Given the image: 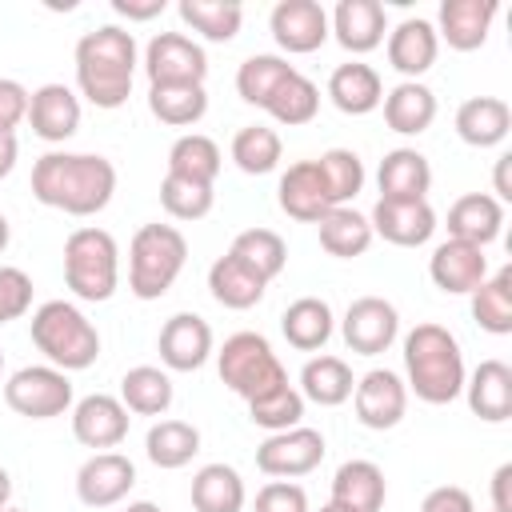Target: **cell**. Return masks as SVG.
I'll return each mask as SVG.
<instances>
[{"label":"cell","instance_id":"1","mask_svg":"<svg viewBox=\"0 0 512 512\" xmlns=\"http://www.w3.org/2000/svg\"><path fill=\"white\" fill-rule=\"evenodd\" d=\"M116 164L96 152H44L32 164V196L64 216H96L112 204Z\"/></svg>","mask_w":512,"mask_h":512},{"label":"cell","instance_id":"2","mask_svg":"<svg viewBox=\"0 0 512 512\" xmlns=\"http://www.w3.org/2000/svg\"><path fill=\"white\" fill-rule=\"evenodd\" d=\"M76 88L88 104L112 112L132 96V72L140 64L136 36L120 24H100L76 40Z\"/></svg>","mask_w":512,"mask_h":512},{"label":"cell","instance_id":"3","mask_svg":"<svg viewBox=\"0 0 512 512\" xmlns=\"http://www.w3.org/2000/svg\"><path fill=\"white\" fill-rule=\"evenodd\" d=\"M404 384L424 404H452L464 392V352L444 324H416L404 336Z\"/></svg>","mask_w":512,"mask_h":512},{"label":"cell","instance_id":"4","mask_svg":"<svg viewBox=\"0 0 512 512\" xmlns=\"http://www.w3.org/2000/svg\"><path fill=\"white\" fill-rule=\"evenodd\" d=\"M28 328H32V344L60 372H84L100 356V332L72 300H44L32 312Z\"/></svg>","mask_w":512,"mask_h":512},{"label":"cell","instance_id":"5","mask_svg":"<svg viewBox=\"0 0 512 512\" xmlns=\"http://www.w3.org/2000/svg\"><path fill=\"white\" fill-rule=\"evenodd\" d=\"M188 240L176 224H140L128 244V292L136 300H160L184 272Z\"/></svg>","mask_w":512,"mask_h":512},{"label":"cell","instance_id":"6","mask_svg":"<svg viewBox=\"0 0 512 512\" xmlns=\"http://www.w3.org/2000/svg\"><path fill=\"white\" fill-rule=\"evenodd\" d=\"M64 284L76 300L104 304L120 288V248L108 228H76L64 240Z\"/></svg>","mask_w":512,"mask_h":512},{"label":"cell","instance_id":"7","mask_svg":"<svg viewBox=\"0 0 512 512\" xmlns=\"http://www.w3.org/2000/svg\"><path fill=\"white\" fill-rule=\"evenodd\" d=\"M216 372H220L224 388H232L248 404L288 384V372H284L280 356L272 352V344L260 332H236V336H228L224 348L216 352Z\"/></svg>","mask_w":512,"mask_h":512},{"label":"cell","instance_id":"8","mask_svg":"<svg viewBox=\"0 0 512 512\" xmlns=\"http://www.w3.org/2000/svg\"><path fill=\"white\" fill-rule=\"evenodd\" d=\"M4 404H8L16 416H28V420L64 416V412L72 408V380H68V372H60V368H52V364L16 368V372L4 380Z\"/></svg>","mask_w":512,"mask_h":512},{"label":"cell","instance_id":"9","mask_svg":"<svg viewBox=\"0 0 512 512\" xmlns=\"http://www.w3.org/2000/svg\"><path fill=\"white\" fill-rule=\"evenodd\" d=\"M324 436L316 428H288V432H268V440L256 448V468L272 480H296L320 468L324 460Z\"/></svg>","mask_w":512,"mask_h":512},{"label":"cell","instance_id":"10","mask_svg":"<svg viewBox=\"0 0 512 512\" xmlns=\"http://www.w3.org/2000/svg\"><path fill=\"white\" fill-rule=\"evenodd\" d=\"M148 84H204L208 52L184 32H156L144 48Z\"/></svg>","mask_w":512,"mask_h":512},{"label":"cell","instance_id":"11","mask_svg":"<svg viewBox=\"0 0 512 512\" xmlns=\"http://www.w3.org/2000/svg\"><path fill=\"white\" fill-rule=\"evenodd\" d=\"M340 336L356 356H380L400 336V312L384 296H360L348 304L340 320Z\"/></svg>","mask_w":512,"mask_h":512},{"label":"cell","instance_id":"12","mask_svg":"<svg viewBox=\"0 0 512 512\" xmlns=\"http://www.w3.org/2000/svg\"><path fill=\"white\" fill-rule=\"evenodd\" d=\"M352 408H356V420L372 432H388L404 420L408 412V384L392 372V368H372L356 380L352 388Z\"/></svg>","mask_w":512,"mask_h":512},{"label":"cell","instance_id":"13","mask_svg":"<svg viewBox=\"0 0 512 512\" xmlns=\"http://www.w3.org/2000/svg\"><path fill=\"white\" fill-rule=\"evenodd\" d=\"M216 340H212V324L196 312H176L164 320L160 336H156V352H160V364L168 372H196L208 364Z\"/></svg>","mask_w":512,"mask_h":512},{"label":"cell","instance_id":"14","mask_svg":"<svg viewBox=\"0 0 512 512\" xmlns=\"http://www.w3.org/2000/svg\"><path fill=\"white\" fill-rule=\"evenodd\" d=\"M128 424H132V416L120 404V396L92 392L72 404V436L92 452H112L116 444H124Z\"/></svg>","mask_w":512,"mask_h":512},{"label":"cell","instance_id":"15","mask_svg":"<svg viewBox=\"0 0 512 512\" xmlns=\"http://www.w3.org/2000/svg\"><path fill=\"white\" fill-rule=\"evenodd\" d=\"M136 484V464L124 452H92L76 472V496L88 508L120 504Z\"/></svg>","mask_w":512,"mask_h":512},{"label":"cell","instance_id":"16","mask_svg":"<svg viewBox=\"0 0 512 512\" xmlns=\"http://www.w3.org/2000/svg\"><path fill=\"white\" fill-rule=\"evenodd\" d=\"M268 28H272V40L292 56H308L332 36L328 12L316 0H280L268 16Z\"/></svg>","mask_w":512,"mask_h":512},{"label":"cell","instance_id":"17","mask_svg":"<svg viewBox=\"0 0 512 512\" xmlns=\"http://www.w3.org/2000/svg\"><path fill=\"white\" fill-rule=\"evenodd\" d=\"M428 276L440 292L448 296H472L488 280V256L476 244L464 240H444L428 256Z\"/></svg>","mask_w":512,"mask_h":512},{"label":"cell","instance_id":"18","mask_svg":"<svg viewBox=\"0 0 512 512\" xmlns=\"http://www.w3.org/2000/svg\"><path fill=\"white\" fill-rule=\"evenodd\" d=\"M368 224H372V236L396 248H420L436 232V212L428 200H376Z\"/></svg>","mask_w":512,"mask_h":512},{"label":"cell","instance_id":"19","mask_svg":"<svg viewBox=\"0 0 512 512\" xmlns=\"http://www.w3.org/2000/svg\"><path fill=\"white\" fill-rule=\"evenodd\" d=\"M328 32L336 36V44L352 56H364L372 48L384 44L388 36V12L380 0H340L328 16Z\"/></svg>","mask_w":512,"mask_h":512},{"label":"cell","instance_id":"20","mask_svg":"<svg viewBox=\"0 0 512 512\" xmlns=\"http://www.w3.org/2000/svg\"><path fill=\"white\" fill-rule=\"evenodd\" d=\"M28 124L48 144L72 140L76 128H80V96L68 84H56V80L52 84H40L28 96Z\"/></svg>","mask_w":512,"mask_h":512},{"label":"cell","instance_id":"21","mask_svg":"<svg viewBox=\"0 0 512 512\" xmlns=\"http://www.w3.org/2000/svg\"><path fill=\"white\" fill-rule=\"evenodd\" d=\"M500 4L496 0H444L440 4V16H436V36L456 48V52H476L488 32H492V20H496Z\"/></svg>","mask_w":512,"mask_h":512},{"label":"cell","instance_id":"22","mask_svg":"<svg viewBox=\"0 0 512 512\" xmlns=\"http://www.w3.org/2000/svg\"><path fill=\"white\" fill-rule=\"evenodd\" d=\"M276 200H280V212L300 220V224H316L324 212H332V200H328V188H324V176H320L316 160L288 164V172L280 176Z\"/></svg>","mask_w":512,"mask_h":512},{"label":"cell","instance_id":"23","mask_svg":"<svg viewBox=\"0 0 512 512\" xmlns=\"http://www.w3.org/2000/svg\"><path fill=\"white\" fill-rule=\"evenodd\" d=\"M440 56V36L432 28V20L408 16L388 32V64L404 76V80H420Z\"/></svg>","mask_w":512,"mask_h":512},{"label":"cell","instance_id":"24","mask_svg":"<svg viewBox=\"0 0 512 512\" xmlns=\"http://www.w3.org/2000/svg\"><path fill=\"white\" fill-rule=\"evenodd\" d=\"M464 396L472 416L484 424H504L512 416V368L504 360H480L472 376H464Z\"/></svg>","mask_w":512,"mask_h":512},{"label":"cell","instance_id":"25","mask_svg":"<svg viewBox=\"0 0 512 512\" xmlns=\"http://www.w3.org/2000/svg\"><path fill=\"white\" fill-rule=\"evenodd\" d=\"M376 184H380V200H428L432 164L416 148H392L376 168Z\"/></svg>","mask_w":512,"mask_h":512},{"label":"cell","instance_id":"26","mask_svg":"<svg viewBox=\"0 0 512 512\" xmlns=\"http://www.w3.org/2000/svg\"><path fill=\"white\" fill-rule=\"evenodd\" d=\"M328 100L344 116H368L384 100V80H380V72L372 64L348 60V64L332 68V76H328Z\"/></svg>","mask_w":512,"mask_h":512},{"label":"cell","instance_id":"27","mask_svg":"<svg viewBox=\"0 0 512 512\" xmlns=\"http://www.w3.org/2000/svg\"><path fill=\"white\" fill-rule=\"evenodd\" d=\"M512 132V108L500 96H468L456 108V136L468 148H496Z\"/></svg>","mask_w":512,"mask_h":512},{"label":"cell","instance_id":"28","mask_svg":"<svg viewBox=\"0 0 512 512\" xmlns=\"http://www.w3.org/2000/svg\"><path fill=\"white\" fill-rule=\"evenodd\" d=\"M504 228V204L488 192H468L448 208V240L488 248Z\"/></svg>","mask_w":512,"mask_h":512},{"label":"cell","instance_id":"29","mask_svg":"<svg viewBox=\"0 0 512 512\" xmlns=\"http://www.w3.org/2000/svg\"><path fill=\"white\" fill-rule=\"evenodd\" d=\"M384 124L400 136H420L436 120V92L420 80H400L396 88L384 92Z\"/></svg>","mask_w":512,"mask_h":512},{"label":"cell","instance_id":"30","mask_svg":"<svg viewBox=\"0 0 512 512\" xmlns=\"http://www.w3.org/2000/svg\"><path fill=\"white\" fill-rule=\"evenodd\" d=\"M388 496L384 472L372 460H344L332 476V504L348 512H380Z\"/></svg>","mask_w":512,"mask_h":512},{"label":"cell","instance_id":"31","mask_svg":"<svg viewBox=\"0 0 512 512\" xmlns=\"http://www.w3.org/2000/svg\"><path fill=\"white\" fill-rule=\"evenodd\" d=\"M332 328H336V316L320 296H300L280 316V332L296 352H320L332 340Z\"/></svg>","mask_w":512,"mask_h":512},{"label":"cell","instance_id":"32","mask_svg":"<svg viewBox=\"0 0 512 512\" xmlns=\"http://www.w3.org/2000/svg\"><path fill=\"white\" fill-rule=\"evenodd\" d=\"M264 288H268V284H264L248 264H240L232 252L216 256L212 268H208V292H212V300L224 304V308H232V312L256 308V304L264 300Z\"/></svg>","mask_w":512,"mask_h":512},{"label":"cell","instance_id":"33","mask_svg":"<svg viewBox=\"0 0 512 512\" xmlns=\"http://www.w3.org/2000/svg\"><path fill=\"white\" fill-rule=\"evenodd\" d=\"M316 232H320V248H324L328 256H336V260H356V256H364V252L372 248V240H376L368 216L356 212L352 204L324 212V216L316 220Z\"/></svg>","mask_w":512,"mask_h":512},{"label":"cell","instance_id":"34","mask_svg":"<svg viewBox=\"0 0 512 512\" xmlns=\"http://www.w3.org/2000/svg\"><path fill=\"white\" fill-rule=\"evenodd\" d=\"M248 488L232 464H204L192 476V508L196 512H244Z\"/></svg>","mask_w":512,"mask_h":512},{"label":"cell","instance_id":"35","mask_svg":"<svg viewBox=\"0 0 512 512\" xmlns=\"http://www.w3.org/2000/svg\"><path fill=\"white\" fill-rule=\"evenodd\" d=\"M172 376L156 364H136L120 376V404L136 416H164L172 408Z\"/></svg>","mask_w":512,"mask_h":512},{"label":"cell","instance_id":"36","mask_svg":"<svg viewBox=\"0 0 512 512\" xmlns=\"http://www.w3.org/2000/svg\"><path fill=\"white\" fill-rule=\"evenodd\" d=\"M352 388V368L340 356H312L300 368V396L320 408H340L344 400H352Z\"/></svg>","mask_w":512,"mask_h":512},{"label":"cell","instance_id":"37","mask_svg":"<svg viewBox=\"0 0 512 512\" xmlns=\"http://www.w3.org/2000/svg\"><path fill=\"white\" fill-rule=\"evenodd\" d=\"M196 452H200V428L188 420H156L144 436V456L164 472L192 464Z\"/></svg>","mask_w":512,"mask_h":512},{"label":"cell","instance_id":"38","mask_svg":"<svg viewBox=\"0 0 512 512\" xmlns=\"http://www.w3.org/2000/svg\"><path fill=\"white\" fill-rule=\"evenodd\" d=\"M148 112L168 128H192L208 112L204 84H148Z\"/></svg>","mask_w":512,"mask_h":512},{"label":"cell","instance_id":"39","mask_svg":"<svg viewBox=\"0 0 512 512\" xmlns=\"http://www.w3.org/2000/svg\"><path fill=\"white\" fill-rule=\"evenodd\" d=\"M220 148L212 136L204 132H184L172 140L168 148V176H180V180H196V184H216L220 176Z\"/></svg>","mask_w":512,"mask_h":512},{"label":"cell","instance_id":"40","mask_svg":"<svg viewBox=\"0 0 512 512\" xmlns=\"http://www.w3.org/2000/svg\"><path fill=\"white\" fill-rule=\"evenodd\" d=\"M176 12H180V20H184L192 32H200V36L212 40V44L236 40V32H240V24H244V8H240L236 0H180Z\"/></svg>","mask_w":512,"mask_h":512},{"label":"cell","instance_id":"41","mask_svg":"<svg viewBox=\"0 0 512 512\" xmlns=\"http://www.w3.org/2000/svg\"><path fill=\"white\" fill-rule=\"evenodd\" d=\"M228 252H232L240 264H248L264 284H272V280L284 272V264H288V244H284V236L272 232V228H244V232L232 240Z\"/></svg>","mask_w":512,"mask_h":512},{"label":"cell","instance_id":"42","mask_svg":"<svg viewBox=\"0 0 512 512\" xmlns=\"http://www.w3.org/2000/svg\"><path fill=\"white\" fill-rule=\"evenodd\" d=\"M292 72H296V68H292L284 56L256 52V56H248V60L236 68V92H240L244 104H252V108H268L272 92H276Z\"/></svg>","mask_w":512,"mask_h":512},{"label":"cell","instance_id":"43","mask_svg":"<svg viewBox=\"0 0 512 512\" xmlns=\"http://www.w3.org/2000/svg\"><path fill=\"white\" fill-rule=\"evenodd\" d=\"M472 320L492 336H508L512 332V268L492 272L472 292Z\"/></svg>","mask_w":512,"mask_h":512},{"label":"cell","instance_id":"44","mask_svg":"<svg viewBox=\"0 0 512 512\" xmlns=\"http://www.w3.org/2000/svg\"><path fill=\"white\" fill-rule=\"evenodd\" d=\"M264 112H268L276 124H284V128H300V124L316 120V112H320V88H316L304 72H292V76L272 92V100H268Z\"/></svg>","mask_w":512,"mask_h":512},{"label":"cell","instance_id":"45","mask_svg":"<svg viewBox=\"0 0 512 512\" xmlns=\"http://www.w3.org/2000/svg\"><path fill=\"white\" fill-rule=\"evenodd\" d=\"M284 156V144H280V132L268 128V124H244L236 136H232V160L240 172L248 176H264L280 164Z\"/></svg>","mask_w":512,"mask_h":512},{"label":"cell","instance_id":"46","mask_svg":"<svg viewBox=\"0 0 512 512\" xmlns=\"http://www.w3.org/2000/svg\"><path fill=\"white\" fill-rule=\"evenodd\" d=\"M316 168L324 176V188H328L332 208H344L364 188V160L352 148H328V152H320L316 156Z\"/></svg>","mask_w":512,"mask_h":512},{"label":"cell","instance_id":"47","mask_svg":"<svg viewBox=\"0 0 512 512\" xmlns=\"http://www.w3.org/2000/svg\"><path fill=\"white\" fill-rule=\"evenodd\" d=\"M304 404L308 400L300 396V388L296 384H284V388L252 400L248 404V420L256 428H264V432H288V428H296L304 420Z\"/></svg>","mask_w":512,"mask_h":512},{"label":"cell","instance_id":"48","mask_svg":"<svg viewBox=\"0 0 512 512\" xmlns=\"http://www.w3.org/2000/svg\"><path fill=\"white\" fill-rule=\"evenodd\" d=\"M216 204V192L212 184H196V180H180V176H168L160 180V208L172 216V220H204Z\"/></svg>","mask_w":512,"mask_h":512},{"label":"cell","instance_id":"49","mask_svg":"<svg viewBox=\"0 0 512 512\" xmlns=\"http://www.w3.org/2000/svg\"><path fill=\"white\" fill-rule=\"evenodd\" d=\"M32 308V276L16 264H0V328Z\"/></svg>","mask_w":512,"mask_h":512},{"label":"cell","instance_id":"50","mask_svg":"<svg viewBox=\"0 0 512 512\" xmlns=\"http://www.w3.org/2000/svg\"><path fill=\"white\" fill-rule=\"evenodd\" d=\"M252 512H308V492L292 480H268L256 492Z\"/></svg>","mask_w":512,"mask_h":512},{"label":"cell","instance_id":"51","mask_svg":"<svg viewBox=\"0 0 512 512\" xmlns=\"http://www.w3.org/2000/svg\"><path fill=\"white\" fill-rule=\"evenodd\" d=\"M28 88L12 76H0V132H16L28 120Z\"/></svg>","mask_w":512,"mask_h":512},{"label":"cell","instance_id":"52","mask_svg":"<svg viewBox=\"0 0 512 512\" xmlns=\"http://www.w3.org/2000/svg\"><path fill=\"white\" fill-rule=\"evenodd\" d=\"M420 512H476L472 492L460 484H440L420 500Z\"/></svg>","mask_w":512,"mask_h":512},{"label":"cell","instance_id":"53","mask_svg":"<svg viewBox=\"0 0 512 512\" xmlns=\"http://www.w3.org/2000/svg\"><path fill=\"white\" fill-rule=\"evenodd\" d=\"M164 8H168L164 0H112V12L124 16V20H152Z\"/></svg>","mask_w":512,"mask_h":512},{"label":"cell","instance_id":"54","mask_svg":"<svg viewBox=\"0 0 512 512\" xmlns=\"http://www.w3.org/2000/svg\"><path fill=\"white\" fill-rule=\"evenodd\" d=\"M492 512H512V464L492 472Z\"/></svg>","mask_w":512,"mask_h":512},{"label":"cell","instance_id":"55","mask_svg":"<svg viewBox=\"0 0 512 512\" xmlns=\"http://www.w3.org/2000/svg\"><path fill=\"white\" fill-rule=\"evenodd\" d=\"M508 168H512V152H504L500 160H496V172H492V192H496V200L504 204V200H512V184H508Z\"/></svg>","mask_w":512,"mask_h":512},{"label":"cell","instance_id":"56","mask_svg":"<svg viewBox=\"0 0 512 512\" xmlns=\"http://www.w3.org/2000/svg\"><path fill=\"white\" fill-rule=\"evenodd\" d=\"M16 156H20V144H16V132H0V180L16 168Z\"/></svg>","mask_w":512,"mask_h":512},{"label":"cell","instance_id":"57","mask_svg":"<svg viewBox=\"0 0 512 512\" xmlns=\"http://www.w3.org/2000/svg\"><path fill=\"white\" fill-rule=\"evenodd\" d=\"M8 500H12V476L0 468V512L8 508Z\"/></svg>","mask_w":512,"mask_h":512},{"label":"cell","instance_id":"58","mask_svg":"<svg viewBox=\"0 0 512 512\" xmlns=\"http://www.w3.org/2000/svg\"><path fill=\"white\" fill-rule=\"evenodd\" d=\"M124 512H164V508H160V504H152V500H132Z\"/></svg>","mask_w":512,"mask_h":512},{"label":"cell","instance_id":"59","mask_svg":"<svg viewBox=\"0 0 512 512\" xmlns=\"http://www.w3.org/2000/svg\"><path fill=\"white\" fill-rule=\"evenodd\" d=\"M8 240H12V224H8V216L0 212V252L8 248Z\"/></svg>","mask_w":512,"mask_h":512},{"label":"cell","instance_id":"60","mask_svg":"<svg viewBox=\"0 0 512 512\" xmlns=\"http://www.w3.org/2000/svg\"><path fill=\"white\" fill-rule=\"evenodd\" d=\"M320 512H348V508H340V504H332V500H328V504H324Z\"/></svg>","mask_w":512,"mask_h":512},{"label":"cell","instance_id":"61","mask_svg":"<svg viewBox=\"0 0 512 512\" xmlns=\"http://www.w3.org/2000/svg\"><path fill=\"white\" fill-rule=\"evenodd\" d=\"M4 512H24V508H12V504H8V508H4Z\"/></svg>","mask_w":512,"mask_h":512},{"label":"cell","instance_id":"62","mask_svg":"<svg viewBox=\"0 0 512 512\" xmlns=\"http://www.w3.org/2000/svg\"><path fill=\"white\" fill-rule=\"evenodd\" d=\"M0 372H4V348H0Z\"/></svg>","mask_w":512,"mask_h":512}]
</instances>
